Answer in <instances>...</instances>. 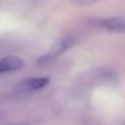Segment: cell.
Instances as JSON below:
<instances>
[{
  "instance_id": "6da1fadb",
  "label": "cell",
  "mask_w": 125,
  "mask_h": 125,
  "mask_svg": "<svg viewBox=\"0 0 125 125\" xmlns=\"http://www.w3.org/2000/svg\"><path fill=\"white\" fill-rule=\"evenodd\" d=\"M74 44V40L70 37H65L63 39H60L58 42H55L53 44V47L50 49V51L48 52L47 54L42 58L43 61H49L54 58H58L59 55L63 54L65 51H68L70 48H72Z\"/></svg>"
},
{
  "instance_id": "7a4b0ae2",
  "label": "cell",
  "mask_w": 125,
  "mask_h": 125,
  "mask_svg": "<svg viewBox=\"0 0 125 125\" xmlns=\"http://www.w3.org/2000/svg\"><path fill=\"white\" fill-rule=\"evenodd\" d=\"M97 24L100 28L111 32H125V18L112 17V18L101 19L97 21Z\"/></svg>"
},
{
  "instance_id": "3957f363",
  "label": "cell",
  "mask_w": 125,
  "mask_h": 125,
  "mask_svg": "<svg viewBox=\"0 0 125 125\" xmlns=\"http://www.w3.org/2000/svg\"><path fill=\"white\" fill-rule=\"evenodd\" d=\"M22 66H23V61L20 58L14 55L2 58L0 60V74L14 72L17 70H20Z\"/></svg>"
},
{
  "instance_id": "277c9868",
  "label": "cell",
  "mask_w": 125,
  "mask_h": 125,
  "mask_svg": "<svg viewBox=\"0 0 125 125\" xmlns=\"http://www.w3.org/2000/svg\"><path fill=\"white\" fill-rule=\"evenodd\" d=\"M49 82H50V78H48V76H44V78H32L26 81V87L29 91L40 90L42 87L47 86Z\"/></svg>"
},
{
  "instance_id": "5b68a950",
  "label": "cell",
  "mask_w": 125,
  "mask_h": 125,
  "mask_svg": "<svg viewBox=\"0 0 125 125\" xmlns=\"http://www.w3.org/2000/svg\"><path fill=\"white\" fill-rule=\"evenodd\" d=\"M73 1H75V2H79V3H82V2H87L89 0H73Z\"/></svg>"
}]
</instances>
